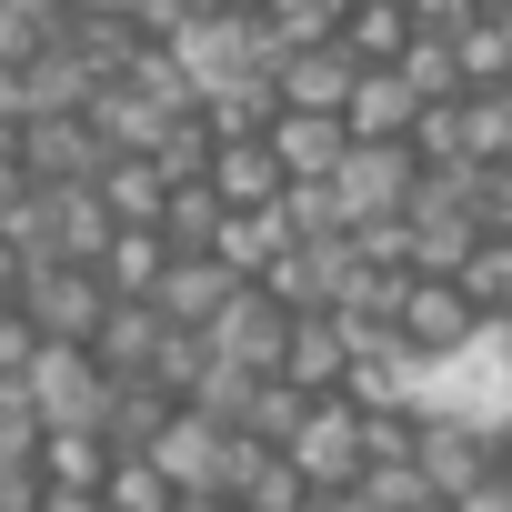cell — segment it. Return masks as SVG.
I'll use <instances>...</instances> for the list:
<instances>
[{
  "label": "cell",
  "instance_id": "6da1fadb",
  "mask_svg": "<svg viewBox=\"0 0 512 512\" xmlns=\"http://www.w3.org/2000/svg\"><path fill=\"white\" fill-rule=\"evenodd\" d=\"M412 412H422V422H462V432L512 442V322H482L462 352H432L422 382H412Z\"/></svg>",
  "mask_w": 512,
  "mask_h": 512
},
{
  "label": "cell",
  "instance_id": "7a4b0ae2",
  "mask_svg": "<svg viewBox=\"0 0 512 512\" xmlns=\"http://www.w3.org/2000/svg\"><path fill=\"white\" fill-rule=\"evenodd\" d=\"M422 171H432V161H422L412 141H352V151H342V171L322 181V191H332V221H342V231L402 221V211H412V191H422Z\"/></svg>",
  "mask_w": 512,
  "mask_h": 512
},
{
  "label": "cell",
  "instance_id": "3957f363",
  "mask_svg": "<svg viewBox=\"0 0 512 512\" xmlns=\"http://www.w3.org/2000/svg\"><path fill=\"white\" fill-rule=\"evenodd\" d=\"M21 392H31V412H41V432H111V372L91 362V342H41L31 352V372H21Z\"/></svg>",
  "mask_w": 512,
  "mask_h": 512
},
{
  "label": "cell",
  "instance_id": "277c9868",
  "mask_svg": "<svg viewBox=\"0 0 512 512\" xmlns=\"http://www.w3.org/2000/svg\"><path fill=\"white\" fill-rule=\"evenodd\" d=\"M282 462H292L312 492H352V482L372 472V412H362V402H342V392L302 402V432L282 442Z\"/></svg>",
  "mask_w": 512,
  "mask_h": 512
},
{
  "label": "cell",
  "instance_id": "5b68a950",
  "mask_svg": "<svg viewBox=\"0 0 512 512\" xmlns=\"http://www.w3.org/2000/svg\"><path fill=\"white\" fill-rule=\"evenodd\" d=\"M251 452H262V442H231V422H211V412H171V422L151 432L141 462H151L171 492H231Z\"/></svg>",
  "mask_w": 512,
  "mask_h": 512
},
{
  "label": "cell",
  "instance_id": "8992f818",
  "mask_svg": "<svg viewBox=\"0 0 512 512\" xmlns=\"http://www.w3.org/2000/svg\"><path fill=\"white\" fill-rule=\"evenodd\" d=\"M21 312H31L41 342H91L111 322V282L91 262H31L21 272Z\"/></svg>",
  "mask_w": 512,
  "mask_h": 512
},
{
  "label": "cell",
  "instance_id": "52a82bcc",
  "mask_svg": "<svg viewBox=\"0 0 512 512\" xmlns=\"http://www.w3.org/2000/svg\"><path fill=\"white\" fill-rule=\"evenodd\" d=\"M392 332L432 362V352H462V342L482 332V312H472V292H462L452 272H412V282H402V302H392Z\"/></svg>",
  "mask_w": 512,
  "mask_h": 512
},
{
  "label": "cell",
  "instance_id": "ba28073f",
  "mask_svg": "<svg viewBox=\"0 0 512 512\" xmlns=\"http://www.w3.org/2000/svg\"><path fill=\"white\" fill-rule=\"evenodd\" d=\"M231 292H251V282L221 262V251H171V272H161V292H151V302H161V322H171V332H211V322L231 312Z\"/></svg>",
  "mask_w": 512,
  "mask_h": 512
},
{
  "label": "cell",
  "instance_id": "9c48e42d",
  "mask_svg": "<svg viewBox=\"0 0 512 512\" xmlns=\"http://www.w3.org/2000/svg\"><path fill=\"white\" fill-rule=\"evenodd\" d=\"M412 462H422V482L442 502H472L492 482V432H462V422H422L412 412Z\"/></svg>",
  "mask_w": 512,
  "mask_h": 512
},
{
  "label": "cell",
  "instance_id": "30bf717a",
  "mask_svg": "<svg viewBox=\"0 0 512 512\" xmlns=\"http://www.w3.org/2000/svg\"><path fill=\"white\" fill-rule=\"evenodd\" d=\"M372 61L352 51V41H302L272 81H282V111H352V81H362Z\"/></svg>",
  "mask_w": 512,
  "mask_h": 512
},
{
  "label": "cell",
  "instance_id": "8fae6325",
  "mask_svg": "<svg viewBox=\"0 0 512 512\" xmlns=\"http://www.w3.org/2000/svg\"><path fill=\"white\" fill-rule=\"evenodd\" d=\"M342 372H352V322H342V312H292L282 382H292V392H342Z\"/></svg>",
  "mask_w": 512,
  "mask_h": 512
},
{
  "label": "cell",
  "instance_id": "7c38bea8",
  "mask_svg": "<svg viewBox=\"0 0 512 512\" xmlns=\"http://www.w3.org/2000/svg\"><path fill=\"white\" fill-rule=\"evenodd\" d=\"M422 111H432V101H422L392 61H372V71L352 81V111H342V121H352V141H412V131H422Z\"/></svg>",
  "mask_w": 512,
  "mask_h": 512
},
{
  "label": "cell",
  "instance_id": "4fadbf2b",
  "mask_svg": "<svg viewBox=\"0 0 512 512\" xmlns=\"http://www.w3.org/2000/svg\"><path fill=\"white\" fill-rule=\"evenodd\" d=\"M262 141H272V161H282L292 181H332L342 151H352V121H342V111H282Z\"/></svg>",
  "mask_w": 512,
  "mask_h": 512
},
{
  "label": "cell",
  "instance_id": "5bb4252c",
  "mask_svg": "<svg viewBox=\"0 0 512 512\" xmlns=\"http://www.w3.org/2000/svg\"><path fill=\"white\" fill-rule=\"evenodd\" d=\"M201 181L221 191V211H272L292 191V171L272 161V141H211V171Z\"/></svg>",
  "mask_w": 512,
  "mask_h": 512
},
{
  "label": "cell",
  "instance_id": "9a60e30c",
  "mask_svg": "<svg viewBox=\"0 0 512 512\" xmlns=\"http://www.w3.org/2000/svg\"><path fill=\"white\" fill-rule=\"evenodd\" d=\"M91 272L111 282V302H151L161 272H171V241H161V231H111V251H101Z\"/></svg>",
  "mask_w": 512,
  "mask_h": 512
},
{
  "label": "cell",
  "instance_id": "2e32d148",
  "mask_svg": "<svg viewBox=\"0 0 512 512\" xmlns=\"http://www.w3.org/2000/svg\"><path fill=\"white\" fill-rule=\"evenodd\" d=\"M71 41V11L61 0H0V71H31L41 51Z\"/></svg>",
  "mask_w": 512,
  "mask_h": 512
},
{
  "label": "cell",
  "instance_id": "e0dca14e",
  "mask_svg": "<svg viewBox=\"0 0 512 512\" xmlns=\"http://www.w3.org/2000/svg\"><path fill=\"white\" fill-rule=\"evenodd\" d=\"M41 472H51V502H81L111 482V442L101 432H41Z\"/></svg>",
  "mask_w": 512,
  "mask_h": 512
},
{
  "label": "cell",
  "instance_id": "ac0fdd59",
  "mask_svg": "<svg viewBox=\"0 0 512 512\" xmlns=\"http://www.w3.org/2000/svg\"><path fill=\"white\" fill-rule=\"evenodd\" d=\"M452 282L472 292L482 322H512V231H482V241L462 251V272H452Z\"/></svg>",
  "mask_w": 512,
  "mask_h": 512
},
{
  "label": "cell",
  "instance_id": "d6986e66",
  "mask_svg": "<svg viewBox=\"0 0 512 512\" xmlns=\"http://www.w3.org/2000/svg\"><path fill=\"white\" fill-rule=\"evenodd\" d=\"M462 161H512V91H462Z\"/></svg>",
  "mask_w": 512,
  "mask_h": 512
},
{
  "label": "cell",
  "instance_id": "ffe728a7",
  "mask_svg": "<svg viewBox=\"0 0 512 512\" xmlns=\"http://www.w3.org/2000/svg\"><path fill=\"white\" fill-rule=\"evenodd\" d=\"M342 41H352L362 61H402V41H412V11H402V0H362V11L342 21Z\"/></svg>",
  "mask_w": 512,
  "mask_h": 512
},
{
  "label": "cell",
  "instance_id": "44dd1931",
  "mask_svg": "<svg viewBox=\"0 0 512 512\" xmlns=\"http://www.w3.org/2000/svg\"><path fill=\"white\" fill-rule=\"evenodd\" d=\"M61 11H71V21H131L141 0H61Z\"/></svg>",
  "mask_w": 512,
  "mask_h": 512
},
{
  "label": "cell",
  "instance_id": "7402d4cb",
  "mask_svg": "<svg viewBox=\"0 0 512 512\" xmlns=\"http://www.w3.org/2000/svg\"><path fill=\"white\" fill-rule=\"evenodd\" d=\"M302 512H362V492H302Z\"/></svg>",
  "mask_w": 512,
  "mask_h": 512
},
{
  "label": "cell",
  "instance_id": "603a6c76",
  "mask_svg": "<svg viewBox=\"0 0 512 512\" xmlns=\"http://www.w3.org/2000/svg\"><path fill=\"white\" fill-rule=\"evenodd\" d=\"M171 512H241V502H231V492H181Z\"/></svg>",
  "mask_w": 512,
  "mask_h": 512
},
{
  "label": "cell",
  "instance_id": "cb8c5ba5",
  "mask_svg": "<svg viewBox=\"0 0 512 512\" xmlns=\"http://www.w3.org/2000/svg\"><path fill=\"white\" fill-rule=\"evenodd\" d=\"M11 272H21V262H11V241H0V312L21 302V282H11Z\"/></svg>",
  "mask_w": 512,
  "mask_h": 512
},
{
  "label": "cell",
  "instance_id": "d4e9b609",
  "mask_svg": "<svg viewBox=\"0 0 512 512\" xmlns=\"http://www.w3.org/2000/svg\"><path fill=\"white\" fill-rule=\"evenodd\" d=\"M211 11H251V21H262V11H272V0H211Z\"/></svg>",
  "mask_w": 512,
  "mask_h": 512
},
{
  "label": "cell",
  "instance_id": "484cf974",
  "mask_svg": "<svg viewBox=\"0 0 512 512\" xmlns=\"http://www.w3.org/2000/svg\"><path fill=\"white\" fill-rule=\"evenodd\" d=\"M41 512H91V502H41Z\"/></svg>",
  "mask_w": 512,
  "mask_h": 512
},
{
  "label": "cell",
  "instance_id": "4316f807",
  "mask_svg": "<svg viewBox=\"0 0 512 512\" xmlns=\"http://www.w3.org/2000/svg\"><path fill=\"white\" fill-rule=\"evenodd\" d=\"M422 512H462V502H422Z\"/></svg>",
  "mask_w": 512,
  "mask_h": 512
}]
</instances>
